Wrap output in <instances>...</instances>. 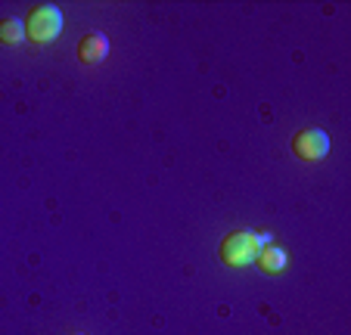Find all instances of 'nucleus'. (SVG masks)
I'll return each instance as SVG.
<instances>
[{"label":"nucleus","instance_id":"f257e3e1","mask_svg":"<svg viewBox=\"0 0 351 335\" xmlns=\"http://www.w3.org/2000/svg\"><path fill=\"white\" fill-rule=\"evenodd\" d=\"M62 32V10L53 7V3H40L28 13V22H25V38L32 44H50L56 40Z\"/></svg>","mask_w":351,"mask_h":335},{"label":"nucleus","instance_id":"f03ea898","mask_svg":"<svg viewBox=\"0 0 351 335\" xmlns=\"http://www.w3.org/2000/svg\"><path fill=\"white\" fill-rule=\"evenodd\" d=\"M258 243H255V233L249 230H233L224 236V243H221V261L227 264V267H249V264H255V258H258Z\"/></svg>","mask_w":351,"mask_h":335},{"label":"nucleus","instance_id":"7ed1b4c3","mask_svg":"<svg viewBox=\"0 0 351 335\" xmlns=\"http://www.w3.org/2000/svg\"><path fill=\"white\" fill-rule=\"evenodd\" d=\"M292 152H295L302 162H320V158L330 152V137H326V131H317V127L298 131L295 137H292Z\"/></svg>","mask_w":351,"mask_h":335},{"label":"nucleus","instance_id":"20e7f679","mask_svg":"<svg viewBox=\"0 0 351 335\" xmlns=\"http://www.w3.org/2000/svg\"><path fill=\"white\" fill-rule=\"evenodd\" d=\"M109 56V38L103 32H90L81 38L78 44V60L87 62V66H93V62H103Z\"/></svg>","mask_w":351,"mask_h":335},{"label":"nucleus","instance_id":"39448f33","mask_svg":"<svg viewBox=\"0 0 351 335\" xmlns=\"http://www.w3.org/2000/svg\"><path fill=\"white\" fill-rule=\"evenodd\" d=\"M255 264H258L261 273H283L286 267H289V255H286L280 245H267V249L258 251V258H255Z\"/></svg>","mask_w":351,"mask_h":335},{"label":"nucleus","instance_id":"423d86ee","mask_svg":"<svg viewBox=\"0 0 351 335\" xmlns=\"http://www.w3.org/2000/svg\"><path fill=\"white\" fill-rule=\"evenodd\" d=\"M25 40V19L19 16H7V19H0V44L7 47H16Z\"/></svg>","mask_w":351,"mask_h":335},{"label":"nucleus","instance_id":"0eeeda50","mask_svg":"<svg viewBox=\"0 0 351 335\" xmlns=\"http://www.w3.org/2000/svg\"><path fill=\"white\" fill-rule=\"evenodd\" d=\"M271 236H274V233H267V230L265 233H255V243H258V249H267V245H274Z\"/></svg>","mask_w":351,"mask_h":335},{"label":"nucleus","instance_id":"6e6552de","mask_svg":"<svg viewBox=\"0 0 351 335\" xmlns=\"http://www.w3.org/2000/svg\"><path fill=\"white\" fill-rule=\"evenodd\" d=\"M72 335H84V332H72Z\"/></svg>","mask_w":351,"mask_h":335}]
</instances>
